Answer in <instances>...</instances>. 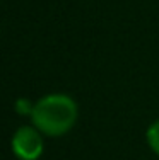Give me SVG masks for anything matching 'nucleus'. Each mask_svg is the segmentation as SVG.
I'll list each match as a JSON object with an SVG mask.
<instances>
[{
  "instance_id": "obj_4",
  "label": "nucleus",
  "mask_w": 159,
  "mask_h": 160,
  "mask_svg": "<svg viewBox=\"0 0 159 160\" xmlns=\"http://www.w3.org/2000/svg\"><path fill=\"white\" fill-rule=\"evenodd\" d=\"M33 109H34V104H33L31 101H28V99L22 97V99H17V101H16V111L19 114H22V116H26V114L31 116Z\"/></svg>"
},
{
  "instance_id": "obj_1",
  "label": "nucleus",
  "mask_w": 159,
  "mask_h": 160,
  "mask_svg": "<svg viewBox=\"0 0 159 160\" xmlns=\"http://www.w3.org/2000/svg\"><path fill=\"white\" fill-rule=\"evenodd\" d=\"M79 116L75 101L67 94H48L34 102L31 119L46 136H63L74 128Z\"/></svg>"
},
{
  "instance_id": "obj_3",
  "label": "nucleus",
  "mask_w": 159,
  "mask_h": 160,
  "mask_svg": "<svg viewBox=\"0 0 159 160\" xmlns=\"http://www.w3.org/2000/svg\"><path fill=\"white\" fill-rule=\"evenodd\" d=\"M146 140H147V145H149L151 150L156 155H159V119H156L149 128H147Z\"/></svg>"
},
{
  "instance_id": "obj_2",
  "label": "nucleus",
  "mask_w": 159,
  "mask_h": 160,
  "mask_svg": "<svg viewBox=\"0 0 159 160\" xmlns=\"http://www.w3.org/2000/svg\"><path fill=\"white\" fill-rule=\"evenodd\" d=\"M43 133L36 126H21L12 136V152L19 160H38L43 153Z\"/></svg>"
}]
</instances>
